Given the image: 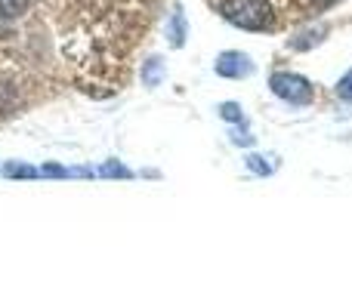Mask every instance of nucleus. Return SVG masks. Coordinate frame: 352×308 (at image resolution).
I'll use <instances>...</instances> for the list:
<instances>
[{"mask_svg": "<svg viewBox=\"0 0 352 308\" xmlns=\"http://www.w3.org/2000/svg\"><path fill=\"white\" fill-rule=\"evenodd\" d=\"M219 16L229 25L244 31H275L278 28V12L272 0H219Z\"/></svg>", "mask_w": 352, "mask_h": 308, "instance_id": "1", "label": "nucleus"}, {"mask_svg": "<svg viewBox=\"0 0 352 308\" xmlns=\"http://www.w3.org/2000/svg\"><path fill=\"white\" fill-rule=\"evenodd\" d=\"M269 86H272L275 96L285 99L287 105H309L312 99H316V90H312L309 80L300 78V74H291V71H278V74H272Z\"/></svg>", "mask_w": 352, "mask_h": 308, "instance_id": "2", "label": "nucleus"}, {"mask_svg": "<svg viewBox=\"0 0 352 308\" xmlns=\"http://www.w3.org/2000/svg\"><path fill=\"white\" fill-rule=\"evenodd\" d=\"M213 68H217L219 78H229V80H241V78H250V74H254V62H250V56L238 53V49L219 53Z\"/></svg>", "mask_w": 352, "mask_h": 308, "instance_id": "3", "label": "nucleus"}, {"mask_svg": "<svg viewBox=\"0 0 352 308\" xmlns=\"http://www.w3.org/2000/svg\"><path fill=\"white\" fill-rule=\"evenodd\" d=\"M186 37H188L186 12H182V6H173L170 16H167V43H170L173 49H182L186 47Z\"/></svg>", "mask_w": 352, "mask_h": 308, "instance_id": "4", "label": "nucleus"}, {"mask_svg": "<svg viewBox=\"0 0 352 308\" xmlns=\"http://www.w3.org/2000/svg\"><path fill=\"white\" fill-rule=\"evenodd\" d=\"M140 78H142V86H148V90L161 86V80L167 78V65H164V59H161V56H152V59H146V62H142Z\"/></svg>", "mask_w": 352, "mask_h": 308, "instance_id": "5", "label": "nucleus"}, {"mask_svg": "<svg viewBox=\"0 0 352 308\" xmlns=\"http://www.w3.org/2000/svg\"><path fill=\"white\" fill-rule=\"evenodd\" d=\"M31 12V0H0V22H19Z\"/></svg>", "mask_w": 352, "mask_h": 308, "instance_id": "6", "label": "nucleus"}, {"mask_svg": "<svg viewBox=\"0 0 352 308\" xmlns=\"http://www.w3.org/2000/svg\"><path fill=\"white\" fill-rule=\"evenodd\" d=\"M0 173H3L6 179H37V176H41V169L31 167V163H22V161H3Z\"/></svg>", "mask_w": 352, "mask_h": 308, "instance_id": "7", "label": "nucleus"}, {"mask_svg": "<svg viewBox=\"0 0 352 308\" xmlns=\"http://www.w3.org/2000/svg\"><path fill=\"white\" fill-rule=\"evenodd\" d=\"M96 173L99 176H109V179H133V169H127L121 161H115V157H109V161H105Z\"/></svg>", "mask_w": 352, "mask_h": 308, "instance_id": "8", "label": "nucleus"}, {"mask_svg": "<svg viewBox=\"0 0 352 308\" xmlns=\"http://www.w3.org/2000/svg\"><path fill=\"white\" fill-rule=\"evenodd\" d=\"M219 117H223V121H229V123H248V117H244V111H241V105L238 102H223L219 105Z\"/></svg>", "mask_w": 352, "mask_h": 308, "instance_id": "9", "label": "nucleus"}, {"mask_svg": "<svg viewBox=\"0 0 352 308\" xmlns=\"http://www.w3.org/2000/svg\"><path fill=\"white\" fill-rule=\"evenodd\" d=\"M322 34H324V28H312V31H306V34H300V37H291V47L294 49H309L312 43L322 40Z\"/></svg>", "mask_w": 352, "mask_h": 308, "instance_id": "10", "label": "nucleus"}, {"mask_svg": "<svg viewBox=\"0 0 352 308\" xmlns=\"http://www.w3.org/2000/svg\"><path fill=\"white\" fill-rule=\"evenodd\" d=\"M248 169L256 176H269L272 173V163H266V157H260V154H248Z\"/></svg>", "mask_w": 352, "mask_h": 308, "instance_id": "11", "label": "nucleus"}, {"mask_svg": "<svg viewBox=\"0 0 352 308\" xmlns=\"http://www.w3.org/2000/svg\"><path fill=\"white\" fill-rule=\"evenodd\" d=\"M41 176H50V179H68L72 176V169L68 167H62V163H43V169H41Z\"/></svg>", "mask_w": 352, "mask_h": 308, "instance_id": "12", "label": "nucleus"}, {"mask_svg": "<svg viewBox=\"0 0 352 308\" xmlns=\"http://www.w3.org/2000/svg\"><path fill=\"white\" fill-rule=\"evenodd\" d=\"M337 96H340L343 102H352V68L340 78V84H337Z\"/></svg>", "mask_w": 352, "mask_h": 308, "instance_id": "13", "label": "nucleus"}, {"mask_svg": "<svg viewBox=\"0 0 352 308\" xmlns=\"http://www.w3.org/2000/svg\"><path fill=\"white\" fill-rule=\"evenodd\" d=\"M254 136L250 133H241V130H232V145H254Z\"/></svg>", "mask_w": 352, "mask_h": 308, "instance_id": "14", "label": "nucleus"}]
</instances>
